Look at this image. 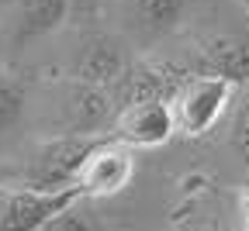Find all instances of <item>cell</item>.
I'll list each match as a JSON object with an SVG mask.
<instances>
[{"label":"cell","instance_id":"obj_13","mask_svg":"<svg viewBox=\"0 0 249 231\" xmlns=\"http://www.w3.org/2000/svg\"><path fill=\"white\" fill-rule=\"evenodd\" d=\"M42 231H90V224H87V217L76 211V204L70 207V211H62V214H55Z\"/></svg>","mask_w":249,"mask_h":231},{"label":"cell","instance_id":"obj_11","mask_svg":"<svg viewBox=\"0 0 249 231\" xmlns=\"http://www.w3.org/2000/svg\"><path fill=\"white\" fill-rule=\"evenodd\" d=\"M24 114V86L0 73V135L11 131Z\"/></svg>","mask_w":249,"mask_h":231},{"label":"cell","instance_id":"obj_4","mask_svg":"<svg viewBox=\"0 0 249 231\" xmlns=\"http://www.w3.org/2000/svg\"><path fill=\"white\" fill-rule=\"evenodd\" d=\"M135 176V155L132 148L118 142V138H101L93 145V152L87 155V162L80 166V176H76V190L80 197H118L124 186L132 183Z\"/></svg>","mask_w":249,"mask_h":231},{"label":"cell","instance_id":"obj_8","mask_svg":"<svg viewBox=\"0 0 249 231\" xmlns=\"http://www.w3.org/2000/svg\"><path fill=\"white\" fill-rule=\"evenodd\" d=\"M70 11H73V0H18L7 11L11 14V42L28 45V42L52 35L55 28L70 21Z\"/></svg>","mask_w":249,"mask_h":231},{"label":"cell","instance_id":"obj_17","mask_svg":"<svg viewBox=\"0 0 249 231\" xmlns=\"http://www.w3.org/2000/svg\"><path fill=\"white\" fill-rule=\"evenodd\" d=\"M0 190H4V186H0Z\"/></svg>","mask_w":249,"mask_h":231},{"label":"cell","instance_id":"obj_3","mask_svg":"<svg viewBox=\"0 0 249 231\" xmlns=\"http://www.w3.org/2000/svg\"><path fill=\"white\" fill-rule=\"evenodd\" d=\"M80 204V190H0V231H42L55 214Z\"/></svg>","mask_w":249,"mask_h":231},{"label":"cell","instance_id":"obj_14","mask_svg":"<svg viewBox=\"0 0 249 231\" xmlns=\"http://www.w3.org/2000/svg\"><path fill=\"white\" fill-rule=\"evenodd\" d=\"M14 4H18V0H0V14H7V11H11Z\"/></svg>","mask_w":249,"mask_h":231},{"label":"cell","instance_id":"obj_6","mask_svg":"<svg viewBox=\"0 0 249 231\" xmlns=\"http://www.w3.org/2000/svg\"><path fill=\"white\" fill-rule=\"evenodd\" d=\"M132 52L128 42L114 31H87L76 45V59H73V80L93 83V86H114L132 66Z\"/></svg>","mask_w":249,"mask_h":231},{"label":"cell","instance_id":"obj_12","mask_svg":"<svg viewBox=\"0 0 249 231\" xmlns=\"http://www.w3.org/2000/svg\"><path fill=\"white\" fill-rule=\"evenodd\" d=\"M232 148H235V155L249 166V100H246L242 111L235 114V124H232Z\"/></svg>","mask_w":249,"mask_h":231},{"label":"cell","instance_id":"obj_5","mask_svg":"<svg viewBox=\"0 0 249 231\" xmlns=\"http://www.w3.org/2000/svg\"><path fill=\"white\" fill-rule=\"evenodd\" d=\"M118 104L107 86L70 80L62 86V135L104 138V128H114Z\"/></svg>","mask_w":249,"mask_h":231},{"label":"cell","instance_id":"obj_2","mask_svg":"<svg viewBox=\"0 0 249 231\" xmlns=\"http://www.w3.org/2000/svg\"><path fill=\"white\" fill-rule=\"evenodd\" d=\"M235 83L222 76L197 73L177 97H173V114H177V131L187 138H204L208 131L222 121V114L232 104Z\"/></svg>","mask_w":249,"mask_h":231},{"label":"cell","instance_id":"obj_16","mask_svg":"<svg viewBox=\"0 0 249 231\" xmlns=\"http://www.w3.org/2000/svg\"><path fill=\"white\" fill-rule=\"evenodd\" d=\"M239 4H242V11H249V0H239Z\"/></svg>","mask_w":249,"mask_h":231},{"label":"cell","instance_id":"obj_7","mask_svg":"<svg viewBox=\"0 0 249 231\" xmlns=\"http://www.w3.org/2000/svg\"><path fill=\"white\" fill-rule=\"evenodd\" d=\"M177 135V114L170 100H142L121 107L114 117V138L128 148H156Z\"/></svg>","mask_w":249,"mask_h":231},{"label":"cell","instance_id":"obj_1","mask_svg":"<svg viewBox=\"0 0 249 231\" xmlns=\"http://www.w3.org/2000/svg\"><path fill=\"white\" fill-rule=\"evenodd\" d=\"M97 142L101 138H87V135H55L42 142L24 169V183L31 190H76L80 166Z\"/></svg>","mask_w":249,"mask_h":231},{"label":"cell","instance_id":"obj_9","mask_svg":"<svg viewBox=\"0 0 249 231\" xmlns=\"http://www.w3.org/2000/svg\"><path fill=\"white\" fill-rule=\"evenodd\" d=\"M197 69L229 83H249V38L211 35L197 45Z\"/></svg>","mask_w":249,"mask_h":231},{"label":"cell","instance_id":"obj_10","mask_svg":"<svg viewBox=\"0 0 249 231\" xmlns=\"http://www.w3.org/2000/svg\"><path fill=\"white\" fill-rule=\"evenodd\" d=\"M191 0H124V21L142 38H166L180 28Z\"/></svg>","mask_w":249,"mask_h":231},{"label":"cell","instance_id":"obj_15","mask_svg":"<svg viewBox=\"0 0 249 231\" xmlns=\"http://www.w3.org/2000/svg\"><path fill=\"white\" fill-rule=\"evenodd\" d=\"M242 211H246V214H249V186H246V190H242Z\"/></svg>","mask_w":249,"mask_h":231}]
</instances>
